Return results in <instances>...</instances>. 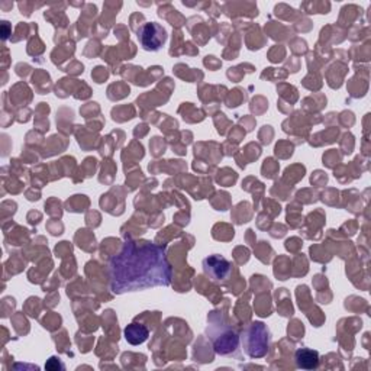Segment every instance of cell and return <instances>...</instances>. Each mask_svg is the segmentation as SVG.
Returning a JSON list of instances; mask_svg holds the SVG:
<instances>
[{"instance_id": "cell-5", "label": "cell", "mask_w": 371, "mask_h": 371, "mask_svg": "<svg viewBox=\"0 0 371 371\" xmlns=\"http://www.w3.org/2000/svg\"><path fill=\"white\" fill-rule=\"evenodd\" d=\"M203 270L212 280L221 281L229 277L232 272V266L228 260L215 254L203 260Z\"/></svg>"}, {"instance_id": "cell-7", "label": "cell", "mask_w": 371, "mask_h": 371, "mask_svg": "<svg viewBox=\"0 0 371 371\" xmlns=\"http://www.w3.org/2000/svg\"><path fill=\"white\" fill-rule=\"evenodd\" d=\"M295 360L299 368L313 370L320 365V354L310 348H299L295 354Z\"/></svg>"}, {"instance_id": "cell-3", "label": "cell", "mask_w": 371, "mask_h": 371, "mask_svg": "<svg viewBox=\"0 0 371 371\" xmlns=\"http://www.w3.org/2000/svg\"><path fill=\"white\" fill-rule=\"evenodd\" d=\"M207 338L210 339L214 350L219 355H231L240 347V336L228 325H209Z\"/></svg>"}, {"instance_id": "cell-1", "label": "cell", "mask_w": 371, "mask_h": 371, "mask_svg": "<svg viewBox=\"0 0 371 371\" xmlns=\"http://www.w3.org/2000/svg\"><path fill=\"white\" fill-rule=\"evenodd\" d=\"M173 270L166 250L150 241H126L109 262V280L114 293L169 286Z\"/></svg>"}, {"instance_id": "cell-2", "label": "cell", "mask_w": 371, "mask_h": 371, "mask_svg": "<svg viewBox=\"0 0 371 371\" xmlns=\"http://www.w3.org/2000/svg\"><path fill=\"white\" fill-rule=\"evenodd\" d=\"M240 342L244 353L250 358H262L266 357L270 350L272 335L269 328L262 322H253L248 325L240 336Z\"/></svg>"}, {"instance_id": "cell-4", "label": "cell", "mask_w": 371, "mask_h": 371, "mask_svg": "<svg viewBox=\"0 0 371 371\" xmlns=\"http://www.w3.org/2000/svg\"><path fill=\"white\" fill-rule=\"evenodd\" d=\"M140 39L145 51H158L164 45L167 39V32L163 26L158 25L157 22H148L142 26L140 32Z\"/></svg>"}, {"instance_id": "cell-6", "label": "cell", "mask_w": 371, "mask_h": 371, "mask_svg": "<svg viewBox=\"0 0 371 371\" xmlns=\"http://www.w3.org/2000/svg\"><path fill=\"white\" fill-rule=\"evenodd\" d=\"M150 336V331L142 324H130L125 328V339L130 346H141Z\"/></svg>"}]
</instances>
